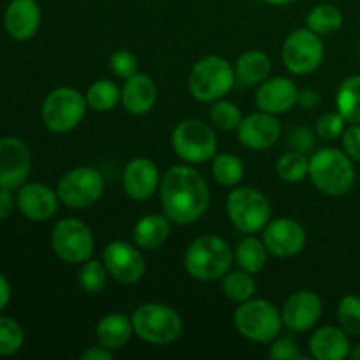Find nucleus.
Masks as SVG:
<instances>
[{
  "label": "nucleus",
  "mask_w": 360,
  "mask_h": 360,
  "mask_svg": "<svg viewBox=\"0 0 360 360\" xmlns=\"http://www.w3.org/2000/svg\"><path fill=\"white\" fill-rule=\"evenodd\" d=\"M164 214L178 225L195 224L206 214L211 193L206 179L190 165H174L160 179Z\"/></svg>",
  "instance_id": "nucleus-1"
},
{
  "label": "nucleus",
  "mask_w": 360,
  "mask_h": 360,
  "mask_svg": "<svg viewBox=\"0 0 360 360\" xmlns=\"http://www.w3.org/2000/svg\"><path fill=\"white\" fill-rule=\"evenodd\" d=\"M234 260L231 245L213 234L193 239L185 252V269L193 280L214 281L229 273Z\"/></svg>",
  "instance_id": "nucleus-2"
},
{
  "label": "nucleus",
  "mask_w": 360,
  "mask_h": 360,
  "mask_svg": "<svg viewBox=\"0 0 360 360\" xmlns=\"http://www.w3.org/2000/svg\"><path fill=\"white\" fill-rule=\"evenodd\" d=\"M309 178L322 193L341 197L354 188L355 167L345 151L322 148L309 158Z\"/></svg>",
  "instance_id": "nucleus-3"
},
{
  "label": "nucleus",
  "mask_w": 360,
  "mask_h": 360,
  "mask_svg": "<svg viewBox=\"0 0 360 360\" xmlns=\"http://www.w3.org/2000/svg\"><path fill=\"white\" fill-rule=\"evenodd\" d=\"M234 326L243 338L255 343H271L283 327V319L273 302L266 299H248L234 311Z\"/></svg>",
  "instance_id": "nucleus-4"
},
{
  "label": "nucleus",
  "mask_w": 360,
  "mask_h": 360,
  "mask_svg": "<svg viewBox=\"0 0 360 360\" xmlns=\"http://www.w3.org/2000/svg\"><path fill=\"white\" fill-rule=\"evenodd\" d=\"M236 83V69L225 58L217 55L206 56L192 67L188 88L199 102H214L224 98Z\"/></svg>",
  "instance_id": "nucleus-5"
},
{
  "label": "nucleus",
  "mask_w": 360,
  "mask_h": 360,
  "mask_svg": "<svg viewBox=\"0 0 360 360\" xmlns=\"http://www.w3.org/2000/svg\"><path fill=\"white\" fill-rule=\"evenodd\" d=\"M134 334L151 345H169L183 333V320L176 309L160 302H146L132 315Z\"/></svg>",
  "instance_id": "nucleus-6"
},
{
  "label": "nucleus",
  "mask_w": 360,
  "mask_h": 360,
  "mask_svg": "<svg viewBox=\"0 0 360 360\" xmlns=\"http://www.w3.org/2000/svg\"><path fill=\"white\" fill-rule=\"evenodd\" d=\"M86 108V97H83L76 88H55L42 102V123L55 134L70 132L83 122Z\"/></svg>",
  "instance_id": "nucleus-7"
},
{
  "label": "nucleus",
  "mask_w": 360,
  "mask_h": 360,
  "mask_svg": "<svg viewBox=\"0 0 360 360\" xmlns=\"http://www.w3.org/2000/svg\"><path fill=\"white\" fill-rule=\"evenodd\" d=\"M227 214L238 231L255 234L271 221V204L262 192L243 186L229 193Z\"/></svg>",
  "instance_id": "nucleus-8"
},
{
  "label": "nucleus",
  "mask_w": 360,
  "mask_h": 360,
  "mask_svg": "<svg viewBox=\"0 0 360 360\" xmlns=\"http://www.w3.org/2000/svg\"><path fill=\"white\" fill-rule=\"evenodd\" d=\"M172 150L188 164H204L217 153V136L207 123L188 118L178 123L171 136Z\"/></svg>",
  "instance_id": "nucleus-9"
},
{
  "label": "nucleus",
  "mask_w": 360,
  "mask_h": 360,
  "mask_svg": "<svg viewBox=\"0 0 360 360\" xmlns=\"http://www.w3.org/2000/svg\"><path fill=\"white\" fill-rule=\"evenodd\" d=\"M51 246L60 260L67 264H84L95 248L90 227L77 218H63L51 232Z\"/></svg>",
  "instance_id": "nucleus-10"
},
{
  "label": "nucleus",
  "mask_w": 360,
  "mask_h": 360,
  "mask_svg": "<svg viewBox=\"0 0 360 360\" xmlns=\"http://www.w3.org/2000/svg\"><path fill=\"white\" fill-rule=\"evenodd\" d=\"M60 202L72 210L90 207L104 193V178L94 167H76L60 178L56 186Z\"/></svg>",
  "instance_id": "nucleus-11"
},
{
  "label": "nucleus",
  "mask_w": 360,
  "mask_h": 360,
  "mask_svg": "<svg viewBox=\"0 0 360 360\" xmlns=\"http://www.w3.org/2000/svg\"><path fill=\"white\" fill-rule=\"evenodd\" d=\"M281 56L290 72L297 76L311 74L323 60V42L309 28H299L287 37Z\"/></svg>",
  "instance_id": "nucleus-12"
},
{
  "label": "nucleus",
  "mask_w": 360,
  "mask_h": 360,
  "mask_svg": "<svg viewBox=\"0 0 360 360\" xmlns=\"http://www.w3.org/2000/svg\"><path fill=\"white\" fill-rule=\"evenodd\" d=\"M102 262L116 281L125 285L137 283L146 271V262L139 246L127 241L109 243L102 253Z\"/></svg>",
  "instance_id": "nucleus-13"
},
{
  "label": "nucleus",
  "mask_w": 360,
  "mask_h": 360,
  "mask_svg": "<svg viewBox=\"0 0 360 360\" xmlns=\"http://www.w3.org/2000/svg\"><path fill=\"white\" fill-rule=\"evenodd\" d=\"M32 171V155L21 139L7 136L0 139V186L16 190L27 183Z\"/></svg>",
  "instance_id": "nucleus-14"
},
{
  "label": "nucleus",
  "mask_w": 360,
  "mask_h": 360,
  "mask_svg": "<svg viewBox=\"0 0 360 360\" xmlns=\"http://www.w3.org/2000/svg\"><path fill=\"white\" fill-rule=\"evenodd\" d=\"M262 241L267 252L280 259H288L302 252L306 245V231L292 218H278L264 229Z\"/></svg>",
  "instance_id": "nucleus-15"
},
{
  "label": "nucleus",
  "mask_w": 360,
  "mask_h": 360,
  "mask_svg": "<svg viewBox=\"0 0 360 360\" xmlns=\"http://www.w3.org/2000/svg\"><path fill=\"white\" fill-rule=\"evenodd\" d=\"M322 299L311 290H299L287 299L281 309L283 326L294 333H306L319 323L322 316Z\"/></svg>",
  "instance_id": "nucleus-16"
},
{
  "label": "nucleus",
  "mask_w": 360,
  "mask_h": 360,
  "mask_svg": "<svg viewBox=\"0 0 360 360\" xmlns=\"http://www.w3.org/2000/svg\"><path fill=\"white\" fill-rule=\"evenodd\" d=\"M58 193L42 183H25L18 188L16 206L32 221H48L58 211Z\"/></svg>",
  "instance_id": "nucleus-17"
},
{
  "label": "nucleus",
  "mask_w": 360,
  "mask_h": 360,
  "mask_svg": "<svg viewBox=\"0 0 360 360\" xmlns=\"http://www.w3.org/2000/svg\"><path fill=\"white\" fill-rule=\"evenodd\" d=\"M281 136V125L276 115L269 112H253L241 120L238 127V137L241 144L250 150L262 151L274 146Z\"/></svg>",
  "instance_id": "nucleus-18"
},
{
  "label": "nucleus",
  "mask_w": 360,
  "mask_h": 360,
  "mask_svg": "<svg viewBox=\"0 0 360 360\" xmlns=\"http://www.w3.org/2000/svg\"><path fill=\"white\" fill-rule=\"evenodd\" d=\"M42 13L37 0H11L4 13V27L14 41H30L41 27Z\"/></svg>",
  "instance_id": "nucleus-19"
},
{
  "label": "nucleus",
  "mask_w": 360,
  "mask_h": 360,
  "mask_svg": "<svg viewBox=\"0 0 360 360\" xmlns=\"http://www.w3.org/2000/svg\"><path fill=\"white\" fill-rule=\"evenodd\" d=\"M160 185V174L153 160L132 158L123 171V190L134 200H148Z\"/></svg>",
  "instance_id": "nucleus-20"
},
{
  "label": "nucleus",
  "mask_w": 360,
  "mask_h": 360,
  "mask_svg": "<svg viewBox=\"0 0 360 360\" xmlns=\"http://www.w3.org/2000/svg\"><path fill=\"white\" fill-rule=\"evenodd\" d=\"M297 86L288 77H273L264 83L255 94L257 108L269 115H281L297 104Z\"/></svg>",
  "instance_id": "nucleus-21"
},
{
  "label": "nucleus",
  "mask_w": 360,
  "mask_h": 360,
  "mask_svg": "<svg viewBox=\"0 0 360 360\" xmlns=\"http://www.w3.org/2000/svg\"><path fill=\"white\" fill-rule=\"evenodd\" d=\"M157 102V84L148 74H134L125 79L122 88V104L129 112L143 116L153 109Z\"/></svg>",
  "instance_id": "nucleus-22"
},
{
  "label": "nucleus",
  "mask_w": 360,
  "mask_h": 360,
  "mask_svg": "<svg viewBox=\"0 0 360 360\" xmlns=\"http://www.w3.org/2000/svg\"><path fill=\"white\" fill-rule=\"evenodd\" d=\"M309 352L316 360H343L350 355V336L341 327L326 326L313 333Z\"/></svg>",
  "instance_id": "nucleus-23"
},
{
  "label": "nucleus",
  "mask_w": 360,
  "mask_h": 360,
  "mask_svg": "<svg viewBox=\"0 0 360 360\" xmlns=\"http://www.w3.org/2000/svg\"><path fill=\"white\" fill-rule=\"evenodd\" d=\"M132 334V319L125 316L123 313H109L97 323V329H95L97 343L109 350H120L125 347Z\"/></svg>",
  "instance_id": "nucleus-24"
},
{
  "label": "nucleus",
  "mask_w": 360,
  "mask_h": 360,
  "mask_svg": "<svg viewBox=\"0 0 360 360\" xmlns=\"http://www.w3.org/2000/svg\"><path fill=\"white\" fill-rule=\"evenodd\" d=\"M169 234H171V220L165 214H146L134 227V241L139 248L148 252L162 248L169 239Z\"/></svg>",
  "instance_id": "nucleus-25"
},
{
  "label": "nucleus",
  "mask_w": 360,
  "mask_h": 360,
  "mask_svg": "<svg viewBox=\"0 0 360 360\" xmlns=\"http://www.w3.org/2000/svg\"><path fill=\"white\" fill-rule=\"evenodd\" d=\"M236 79L245 86L260 84L271 72V58L260 49L245 51L236 62Z\"/></svg>",
  "instance_id": "nucleus-26"
},
{
  "label": "nucleus",
  "mask_w": 360,
  "mask_h": 360,
  "mask_svg": "<svg viewBox=\"0 0 360 360\" xmlns=\"http://www.w3.org/2000/svg\"><path fill=\"white\" fill-rule=\"evenodd\" d=\"M234 260L239 269L246 271L250 274L260 273L267 262V248L264 241L248 236L238 245L234 252Z\"/></svg>",
  "instance_id": "nucleus-27"
},
{
  "label": "nucleus",
  "mask_w": 360,
  "mask_h": 360,
  "mask_svg": "<svg viewBox=\"0 0 360 360\" xmlns=\"http://www.w3.org/2000/svg\"><path fill=\"white\" fill-rule=\"evenodd\" d=\"M341 27H343V13L330 4L313 7L306 16V28L315 32L320 37H329L336 34Z\"/></svg>",
  "instance_id": "nucleus-28"
},
{
  "label": "nucleus",
  "mask_w": 360,
  "mask_h": 360,
  "mask_svg": "<svg viewBox=\"0 0 360 360\" xmlns=\"http://www.w3.org/2000/svg\"><path fill=\"white\" fill-rule=\"evenodd\" d=\"M338 112L347 120L350 125L360 123V74L347 77L340 84L336 95Z\"/></svg>",
  "instance_id": "nucleus-29"
},
{
  "label": "nucleus",
  "mask_w": 360,
  "mask_h": 360,
  "mask_svg": "<svg viewBox=\"0 0 360 360\" xmlns=\"http://www.w3.org/2000/svg\"><path fill=\"white\" fill-rule=\"evenodd\" d=\"M122 101V91L112 81L101 79L91 84L86 91V104L94 111L105 112L111 111Z\"/></svg>",
  "instance_id": "nucleus-30"
},
{
  "label": "nucleus",
  "mask_w": 360,
  "mask_h": 360,
  "mask_svg": "<svg viewBox=\"0 0 360 360\" xmlns=\"http://www.w3.org/2000/svg\"><path fill=\"white\" fill-rule=\"evenodd\" d=\"M255 280L252 278V274L246 273V271H234V273H227L221 280V290L227 295L231 301L234 302H245L248 299L253 297L255 294Z\"/></svg>",
  "instance_id": "nucleus-31"
},
{
  "label": "nucleus",
  "mask_w": 360,
  "mask_h": 360,
  "mask_svg": "<svg viewBox=\"0 0 360 360\" xmlns=\"http://www.w3.org/2000/svg\"><path fill=\"white\" fill-rule=\"evenodd\" d=\"M211 172L220 185L236 186L245 178V165H243L241 158H238L236 155L224 153L214 157Z\"/></svg>",
  "instance_id": "nucleus-32"
},
{
  "label": "nucleus",
  "mask_w": 360,
  "mask_h": 360,
  "mask_svg": "<svg viewBox=\"0 0 360 360\" xmlns=\"http://www.w3.org/2000/svg\"><path fill=\"white\" fill-rule=\"evenodd\" d=\"M276 172L283 181L299 183L309 174V160L301 151L290 150L281 155L276 164Z\"/></svg>",
  "instance_id": "nucleus-33"
},
{
  "label": "nucleus",
  "mask_w": 360,
  "mask_h": 360,
  "mask_svg": "<svg viewBox=\"0 0 360 360\" xmlns=\"http://www.w3.org/2000/svg\"><path fill=\"white\" fill-rule=\"evenodd\" d=\"M25 345V330L11 316H0V357L18 354Z\"/></svg>",
  "instance_id": "nucleus-34"
},
{
  "label": "nucleus",
  "mask_w": 360,
  "mask_h": 360,
  "mask_svg": "<svg viewBox=\"0 0 360 360\" xmlns=\"http://www.w3.org/2000/svg\"><path fill=\"white\" fill-rule=\"evenodd\" d=\"M108 269H105L104 262H98V260H86L81 267L79 274H77V280H79V287L83 288L88 294H98L105 288L108 283Z\"/></svg>",
  "instance_id": "nucleus-35"
},
{
  "label": "nucleus",
  "mask_w": 360,
  "mask_h": 360,
  "mask_svg": "<svg viewBox=\"0 0 360 360\" xmlns=\"http://www.w3.org/2000/svg\"><path fill=\"white\" fill-rule=\"evenodd\" d=\"M210 118L211 122H213V125L218 127V129L234 130L239 127L243 116H241V111H239V108L234 104V102L218 98V101H214L213 105H211Z\"/></svg>",
  "instance_id": "nucleus-36"
},
{
  "label": "nucleus",
  "mask_w": 360,
  "mask_h": 360,
  "mask_svg": "<svg viewBox=\"0 0 360 360\" xmlns=\"http://www.w3.org/2000/svg\"><path fill=\"white\" fill-rule=\"evenodd\" d=\"M338 322L348 336H360V297L347 295L338 306Z\"/></svg>",
  "instance_id": "nucleus-37"
},
{
  "label": "nucleus",
  "mask_w": 360,
  "mask_h": 360,
  "mask_svg": "<svg viewBox=\"0 0 360 360\" xmlns=\"http://www.w3.org/2000/svg\"><path fill=\"white\" fill-rule=\"evenodd\" d=\"M345 122L340 112H326L316 122L315 134L323 141H334L345 132Z\"/></svg>",
  "instance_id": "nucleus-38"
},
{
  "label": "nucleus",
  "mask_w": 360,
  "mask_h": 360,
  "mask_svg": "<svg viewBox=\"0 0 360 360\" xmlns=\"http://www.w3.org/2000/svg\"><path fill=\"white\" fill-rule=\"evenodd\" d=\"M109 67L115 72V76L122 77V79H129L134 74H137V58L127 49H118L109 58Z\"/></svg>",
  "instance_id": "nucleus-39"
},
{
  "label": "nucleus",
  "mask_w": 360,
  "mask_h": 360,
  "mask_svg": "<svg viewBox=\"0 0 360 360\" xmlns=\"http://www.w3.org/2000/svg\"><path fill=\"white\" fill-rule=\"evenodd\" d=\"M315 134L308 127H295L288 134V146L295 151H301V153L308 155L315 150Z\"/></svg>",
  "instance_id": "nucleus-40"
},
{
  "label": "nucleus",
  "mask_w": 360,
  "mask_h": 360,
  "mask_svg": "<svg viewBox=\"0 0 360 360\" xmlns=\"http://www.w3.org/2000/svg\"><path fill=\"white\" fill-rule=\"evenodd\" d=\"M269 357L273 360H302L304 355L299 352L297 343L290 338H276L271 345Z\"/></svg>",
  "instance_id": "nucleus-41"
},
{
  "label": "nucleus",
  "mask_w": 360,
  "mask_h": 360,
  "mask_svg": "<svg viewBox=\"0 0 360 360\" xmlns=\"http://www.w3.org/2000/svg\"><path fill=\"white\" fill-rule=\"evenodd\" d=\"M343 148L345 153H347L352 160L360 162V123H355L350 129L345 130Z\"/></svg>",
  "instance_id": "nucleus-42"
},
{
  "label": "nucleus",
  "mask_w": 360,
  "mask_h": 360,
  "mask_svg": "<svg viewBox=\"0 0 360 360\" xmlns=\"http://www.w3.org/2000/svg\"><path fill=\"white\" fill-rule=\"evenodd\" d=\"M14 207L16 206V199L13 195V190L9 188H4L0 186V220H6L13 214Z\"/></svg>",
  "instance_id": "nucleus-43"
},
{
  "label": "nucleus",
  "mask_w": 360,
  "mask_h": 360,
  "mask_svg": "<svg viewBox=\"0 0 360 360\" xmlns=\"http://www.w3.org/2000/svg\"><path fill=\"white\" fill-rule=\"evenodd\" d=\"M320 102V95L316 94V90L313 88H304V90H299L297 94V104L302 109H315Z\"/></svg>",
  "instance_id": "nucleus-44"
},
{
  "label": "nucleus",
  "mask_w": 360,
  "mask_h": 360,
  "mask_svg": "<svg viewBox=\"0 0 360 360\" xmlns=\"http://www.w3.org/2000/svg\"><path fill=\"white\" fill-rule=\"evenodd\" d=\"M81 360H112V350L101 347L88 348L84 354H81Z\"/></svg>",
  "instance_id": "nucleus-45"
},
{
  "label": "nucleus",
  "mask_w": 360,
  "mask_h": 360,
  "mask_svg": "<svg viewBox=\"0 0 360 360\" xmlns=\"http://www.w3.org/2000/svg\"><path fill=\"white\" fill-rule=\"evenodd\" d=\"M11 301V285L4 274H0V313L7 308Z\"/></svg>",
  "instance_id": "nucleus-46"
},
{
  "label": "nucleus",
  "mask_w": 360,
  "mask_h": 360,
  "mask_svg": "<svg viewBox=\"0 0 360 360\" xmlns=\"http://www.w3.org/2000/svg\"><path fill=\"white\" fill-rule=\"evenodd\" d=\"M267 4H271V6H288V4L295 2V0H266Z\"/></svg>",
  "instance_id": "nucleus-47"
},
{
  "label": "nucleus",
  "mask_w": 360,
  "mask_h": 360,
  "mask_svg": "<svg viewBox=\"0 0 360 360\" xmlns=\"http://www.w3.org/2000/svg\"><path fill=\"white\" fill-rule=\"evenodd\" d=\"M350 357L354 360H360V345H357L354 350H350Z\"/></svg>",
  "instance_id": "nucleus-48"
}]
</instances>
